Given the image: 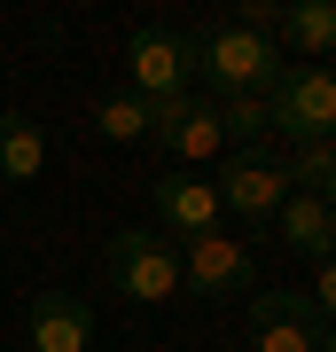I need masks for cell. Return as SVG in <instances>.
<instances>
[{"mask_svg": "<svg viewBox=\"0 0 336 352\" xmlns=\"http://www.w3.org/2000/svg\"><path fill=\"white\" fill-rule=\"evenodd\" d=\"M282 71H289L282 47H274V39H258V32H243L235 16L196 32V78H203L219 102H227V94H266Z\"/></svg>", "mask_w": 336, "mask_h": 352, "instance_id": "cell-1", "label": "cell"}, {"mask_svg": "<svg viewBox=\"0 0 336 352\" xmlns=\"http://www.w3.org/2000/svg\"><path fill=\"white\" fill-rule=\"evenodd\" d=\"M102 289L133 305H172L180 298V243H164L157 227H117L102 243Z\"/></svg>", "mask_w": 336, "mask_h": 352, "instance_id": "cell-2", "label": "cell"}, {"mask_svg": "<svg viewBox=\"0 0 336 352\" xmlns=\"http://www.w3.org/2000/svg\"><path fill=\"white\" fill-rule=\"evenodd\" d=\"M266 126H274V141H289V149L336 141V78L321 63H289L274 87H266Z\"/></svg>", "mask_w": 336, "mask_h": 352, "instance_id": "cell-3", "label": "cell"}, {"mask_svg": "<svg viewBox=\"0 0 336 352\" xmlns=\"http://www.w3.org/2000/svg\"><path fill=\"white\" fill-rule=\"evenodd\" d=\"M125 94H141V102L196 94V32H180V24H141L133 39H125Z\"/></svg>", "mask_w": 336, "mask_h": 352, "instance_id": "cell-4", "label": "cell"}, {"mask_svg": "<svg viewBox=\"0 0 336 352\" xmlns=\"http://www.w3.org/2000/svg\"><path fill=\"white\" fill-rule=\"evenodd\" d=\"M180 289H196L203 305H250L258 298V251H250L243 235L180 243Z\"/></svg>", "mask_w": 336, "mask_h": 352, "instance_id": "cell-5", "label": "cell"}, {"mask_svg": "<svg viewBox=\"0 0 336 352\" xmlns=\"http://www.w3.org/2000/svg\"><path fill=\"white\" fill-rule=\"evenodd\" d=\"M219 212H235L250 227H274V212L289 204V173H282V149H227L219 164Z\"/></svg>", "mask_w": 336, "mask_h": 352, "instance_id": "cell-6", "label": "cell"}, {"mask_svg": "<svg viewBox=\"0 0 336 352\" xmlns=\"http://www.w3.org/2000/svg\"><path fill=\"white\" fill-rule=\"evenodd\" d=\"M149 141L180 164V173H196L203 157H219V149H227V133H219V102H212V94L149 102Z\"/></svg>", "mask_w": 336, "mask_h": 352, "instance_id": "cell-7", "label": "cell"}, {"mask_svg": "<svg viewBox=\"0 0 336 352\" xmlns=\"http://www.w3.org/2000/svg\"><path fill=\"white\" fill-rule=\"evenodd\" d=\"M149 212H157V235L164 243H196V235H219V188L203 173H164L149 180Z\"/></svg>", "mask_w": 336, "mask_h": 352, "instance_id": "cell-8", "label": "cell"}, {"mask_svg": "<svg viewBox=\"0 0 336 352\" xmlns=\"http://www.w3.org/2000/svg\"><path fill=\"white\" fill-rule=\"evenodd\" d=\"M321 314L305 289H258L250 298V352H321Z\"/></svg>", "mask_w": 336, "mask_h": 352, "instance_id": "cell-9", "label": "cell"}, {"mask_svg": "<svg viewBox=\"0 0 336 352\" xmlns=\"http://www.w3.org/2000/svg\"><path fill=\"white\" fill-rule=\"evenodd\" d=\"M32 352H94V305L71 298V289H39L32 314H24Z\"/></svg>", "mask_w": 336, "mask_h": 352, "instance_id": "cell-10", "label": "cell"}, {"mask_svg": "<svg viewBox=\"0 0 336 352\" xmlns=\"http://www.w3.org/2000/svg\"><path fill=\"white\" fill-rule=\"evenodd\" d=\"M274 47H282V63H328L336 55V0H289L274 16Z\"/></svg>", "mask_w": 336, "mask_h": 352, "instance_id": "cell-11", "label": "cell"}, {"mask_svg": "<svg viewBox=\"0 0 336 352\" xmlns=\"http://www.w3.org/2000/svg\"><path fill=\"white\" fill-rule=\"evenodd\" d=\"M274 243H282V251H298V258H313V266H321V258L336 251V212H328L321 196H289L282 212H274Z\"/></svg>", "mask_w": 336, "mask_h": 352, "instance_id": "cell-12", "label": "cell"}, {"mask_svg": "<svg viewBox=\"0 0 336 352\" xmlns=\"http://www.w3.org/2000/svg\"><path fill=\"white\" fill-rule=\"evenodd\" d=\"M47 173V126L39 118H24V110H0V180H39Z\"/></svg>", "mask_w": 336, "mask_h": 352, "instance_id": "cell-13", "label": "cell"}, {"mask_svg": "<svg viewBox=\"0 0 336 352\" xmlns=\"http://www.w3.org/2000/svg\"><path fill=\"white\" fill-rule=\"evenodd\" d=\"M219 133H227V149H274L266 94H227V102H219Z\"/></svg>", "mask_w": 336, "mask_h": 352, "instance_id": "cell-14", "label": "cell"}, {"mask_svg": "<svg viewBox=\"0 0 336 352\" xmlns=\"http://www.w3.org/2000/svg\"><path fill=\"white\" fill-rule=\"evenodd\" d=\"M94 133L102 141H125V149L149 141V102H141V94H102L94 102Z\"/></svg>", "mask_w": 336, "mask_h": 352, "instance_id": "cell-15", "label": "cell"}, {"mask_svg": "<svg viewBox=\"0 0 336 352\" xmlns=\"http://www.w3.org/2000/svg\"><path fill=\"white\" fill-rule=\"evenodd\" d=\"M282 173H289V196H321L336 180V141H305V149H282Z\"/></svg>", "mask_w": 336, "mask_h": 352, "instance_id": "cell-16", "label": "cell"}, {"mask_svg": "<svg viewBox=\"0 0 336 352\" xmlns=\"http://www.w3.org/2000/svg\"><path fill=\"white\" fill-rule=\"evenodd\" d=\"M305 298H313V314H321V321H336V251L313 266V289H305Z\"/></svg>", "mask_w": 336, "mask_h": 352, "instance_id": "cell-17", "label": "cell"}, {"mask_svg": "<svg viewBox=\"0 0 336 352\" xmlns=\"http://www.w3.org/2000/svg\"><path fill=\"white\" fill-rule=\"evenodd\" d=\"M321 352H336V321H328V329H321Z\"/></svg>", "mask_w": 336, "mask_h": 352, "instance_id": "cell-18", "label": "cell"}, {"mask_svg": "<svg viewBox=\"0 0 336 352\" xmlns=\"http://www.w3.org/2000/svg\"><path fill=\"white\" fill-rule=\"evenodd\" d=\"M321 204H328V212H336V180H328V188H321Z\"/></svg>", "mask_w": 336, "mask_h": 352, "instance_id": "cell-19", "label": "cell"}, {"mask_svg": "<svg viewBox=\"0 0 336 352\" xmlns=\"http://www.w3.org/2000/svg\"><path fill=\"white\" fill-rule=\"evenodd\" d=\"M321 71H328V78H336V55H328V63H321Z\"/></svg>", "mask_w": 336, "mask_h": 352, "instance_id": "cell-20", "label": "cell"}, {"mask_svg": "<svg viewBox=\"0 0 336 352\" xmlns=\"http://www.w3.org/2000/svg\"><path fill=\"white\" fill-rule=\"evenodd\" d=\"M94 352H102V344H94Z\"/></svg>", "mask_w": 336, "mask_h": 352, "instance_id": "cell-21", "label": "cell"}]
</instances>
